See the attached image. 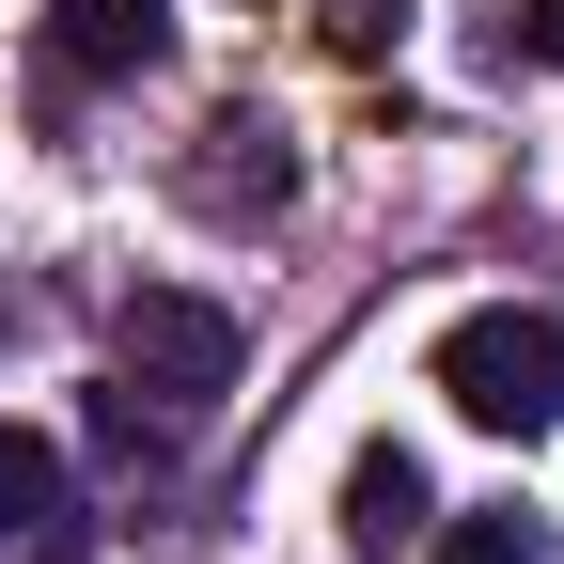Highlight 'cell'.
<instances>
[{"instance_id":"6da1fadb","label":"cell","mask_w":564,"mask_h":564,"mask_svg":"<svg viewBox=\"0 0 564 564\" xmlns=\"http://www.w3.org/2000/svg\"><path fill=\"white\" fill-rule=\"evenodd\" d=\"M423 377H440L455 423H486V440H549V423H564V314L486 299V314L440 329V361H423Z\"/></svg>"},{"instance_id":"7a4b0ae2","label":"cell","mask_w":564,"mask_h":564,"mask_svg":"<svg viewBox=\"0 0 564 564\" xmlns=\"http://www.w3.org/2000/svg\"><path fill=\"white\" fill-rule=\"evenodd\" d=\"M110 377L158 408V423H204V408L236 392V314L158 282V299H126V329H110Z\"/></svg>"},{"instance_id":"3957f363","label":"cell","mask_w":564,"mask_h":564,"mask_svg":"<svg viewBox=\"0 0 564 564\" xmlns=\"http://www.w3.org/2000/svg\"><path fill=\"white\" fill-rule=\"evenodd\" d=\"M188 204H204V220H282V204H299L282 126H267V110H220V126H204V158H188Z\"/></svg>"},{"instance_id":"277c9868","label":"cell","mask_w":564,"mask_h":564,"mask_svg":"<svg viewBox=\"0 0 564 564\" xmlns=\"http://www.w3.org/2000/svg\"><path fill=\"white\" fill-rule=\"evenodd\" d=\"M423 533H440L423 455H408V440H361V455H345V549H361V564H408Z\"/></svg>"},{"instance_id":"5b68a950","label":"cell","mask_w":564,"mask_h":564,"mask_svg":"<svg viewBox=\"0 0 564 564\" xmlns=\"http://www.w3.org/2000/svg\"><path fill=\"white\" fill-rule=\"evenodd\" d=\"M173 47L158 0H47V79H141Z\"/></svg>"},{"instance_id":"8992f818","label":"cell","mask_w":564,"mask_h":564,"mask_svg":"<svg viewBox=\"0 0 564 564\" xmlns=\"http://www.w3.org/2000/svg\"><path fill=\"white\" fill-rule=\"evenodd\" d=\"M63 533V455L32 440V423H0V564Z\"/></svg>"},{"instance_id":"52a82bcc","label":"cell","mask_w":564,"mask_h":564,"mask_svg":"<svg viewBox=\"0 0 564 564\" xmlns=\"http://www.w3.org/2000/svg\"><path fill=\"white\" fill-rule=\"evenodd\" d=\"M423 564H549V533H533V518H440Z\"/></svg>"},{"instance_id":"ba28073f","label":"cell","mask_w":564,"mask_h":564,"mask_svg":"<svg viewBox=\"0 0 564 564\" xmlns=\"http://www.w3.org/2000/svg\"><path fill=\"white\" fill-rule=\"evenodd\" d=\"M392 32H408V0H329V47H345V63H377Z\"/></svg>"},{"instance_id":"9c48e42d","label":"cell","mask_w":564,"mask_h":564,"mask_svg":"<svg viewBox=\"0 0 564 564\" xmlns=\"http://www.w3.org/2000/svg\"><path fill=\"white\" fill-rule=\"evenodd\" d=\"M518 47H533V63H564V0H533V17H518Z\"/></svg>"}]
</instances>
